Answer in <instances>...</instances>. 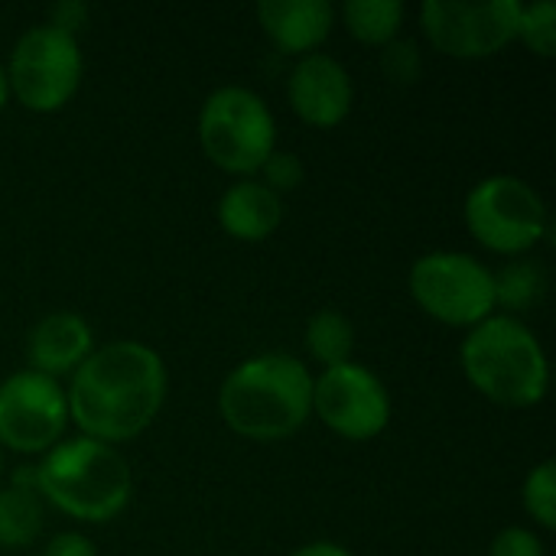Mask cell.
Here are the masks:
<instances>
[{
	"instance_id": "1",
	"label": "cell",
	"mask_w": 556,
	"mask_h": 556,
	"mask_svg": "<svg viewBox=\"0 0 556 556\" xmlns=\"http://www.w3.org/2000/svg\"><path fill=\"white\" fill-rule=\"evenodd\" d=\"M163 358L134 339L94 349L68 381V420L98 443H127L140 437L166 404Z\"/></svg>"
},
{
	"instance_id": "2",
	"label": "cell",
	"mask_w": 556,
	"mask_h": 556,
	"mask_svg": "<svg viewBox=\"0 0 556 556\" xmlns=\"http://www.w3.org/2000/svg\"><path fill=\"white\" fill-rule=\"evenodd\" d=\"M218 414L231 433L251 443H280L313 417V375L287 352L251 355L228 371Z\"/></svg>"
},
{
	"instance_id": "3",
	"label": "cell",
	"mask_w": 556,
	"mask_h": 556,
	"mask_svg": "<svg viewBox=\"0 0 556 556\" xmlns=\"http://www.w3.org/2000/svg\"><path fill=\"white\" fill-rule=\"evenodd\" d=\"M33 485L42 502L88 525L114 521L134 492L127 459L114 446L88 437L59 440L33 469Z\"/></svg>"
},
{
	"instance_id": "4",
	"label": "cell",
	"mask_w": 556,
	"mask_h": 556,
	"mask_svg": "<svg viewBox=\"0 0 556 556\" xmlns=\"http://www.w3.org/2000/svg\"><path fill=\"white\" fill-rule=\"evenodd\" d=\"M459 362L466 381L492 404L538 407L551 388V365L541 339L518 316L495 313L463 339Z\"/></svg>"
},
{
	"instance_id": "5",
	"label": "cell",
	"mask_w": 556,
	"mask_h": 556,
	"mask_svg": "<svg viewBox=\"0 0 556 556\" xmlns=\"http://www.w3.org/2000/svg\"><path fill=\"white\" fill-rule=\"evenodd\" d=\"M199 143L212 166L248 179L277 150L274 111L257 91L244 85H222L202 101Z\"/></svg>"
},
{
	"instance_id": "6",
	"label": "cell",
	"mask_w": 556,
	"mask_h": 556,
	"mask_svg": "<svg viewBox=\"0 0 556 556\" xmlns=\"http://www.w3.org/2000/svg\"><path fill=\"white\" fill-rule=\"evenodd\" d=\"M463 218L469 235L502 257H525L551 231L547 202L528 179L511 173L479 179L466 195Z\"/></svg>"
},
{
	"instance_id": "7",
	"label": "cell",
	"mask_w": 556,
	"mask_h": 556,
	"mask_svg": "<svg viewBox=\"0 0 556 556\" xmlns=\"http://www.w3.org/2000/svg\"><path fill=\"white\" fill-rule=\"evenodd\" d=\"M3 68H7L10 94L26 111L52 114L75 98L81 85L85 59H81L78 36L62 33L52 23H36L26 33H20L10 62Z\"/></svg>"
},
{
	"instance_id": "8",
	"label": "cell",
	"mask_w": 556,
	"mask_h": 556,
	"mask_svg": "<svg viewBox=\"0 0 556 556\" xmlns=\"http://www.w3.org/2000/svg\"><path fill=\"white\" fill-rule=\"evenodd\" d=\"M410 296L437 323L476 329L495 316V277L466 251H430L410 267Z\"/></svg>"
},
{
	"instance_id": "9",
	"label": "cell",
	"mask_w": 556,
	"mask_h": 556,
	"mask_svg": "<svg viewBox=\"0 0 556 556\" xmlns=\"http://www.w3.org/2000/svg\"><path fill=\"white\" fill-rule=\"evenodd\" d=\"M521 0H424L420 29L450 59H492L518 36Z\"/></svg>"
},
{
	"instance_id": "10",
	"label": "cell",
	"mask_w": 556,
	"mask_h": 556,
	"mask_svg": "<svg viewBox=\"0 0 556 556\" xmlns=\"http://www.w3.org/2000/svg\"><path fill=\"white\" fill-rule=\"evenodd\" d=\"M68 427V401L59 381L39 371H13L0 381V450L46 456Z\"/></svg>"
},
{
	"instance_id": "11",
	"label": "cell",
	"mask_w": 556,
	"mask_h": 556,
	"mask_svg": "<svg viewBox=\"0 0 556 556\" xmlns=\"http://www.w3.org/2000/svg\"><path fill=\"white\" fill-rule=\"evenodd\" d=\"M313 414L342 440L368 443L391 424V394L384 381L358 362L323 368L313 378Z\"/></svg>"
},
{
	"instance_id": "12",
	"label": "cell",
	"mask_w": 556,
	"mask_h": 556,
	"mask_svg": "<svg viewBox=\"0 0 556 556\" xmlns=\"http://www.w3.org/2000/svg\"><path fill=\"white\" fill-rule=\"evenodd\" d=\"M287 104L303 124L332 130L352 114L355 81L336 55L309 52L287 75Z\"/></svg>"
},
{
	"instance_id": "13",
	"label": "cell",
	"mask_w": 556,
	"mask_h": 556,
	"mask_svg": "<svg viewBox=\"0 0 556 556\" xmlns=\"http://www.w3.org/2000/svg\"><path fill=\"white\" fill-rule=\"evenodd\" d=\"M94 352V332L85 316L72 309L46 313L26 336V365L52 381L75 375L78 365Z\"/></svg>"
},
{
	"instance_id": "14",
	"label": "cell",
	"mask_w": 556,
	"mask_h": 556,
	"mask_svg": "<svg viewBox=\"0 0 556 556\" xmlns=\"http://www.w3.org/2000/svg\"><path fill=\"white\" fill-rule=\"evenodd\" d=\"M257 23L264 36L287 55L319 52L336 26V7L329 0H261Z\"/></svg>"
},
{
	"instance_id": "15",
	"label": "cell",
	"mask_w": 556,
	"mask_h": 556,
	"mask_svg": "<svg viewBox=\"0 0 556 556\" xmlns=\"http://www.w3.org/2000/svg\"><path fill=\"white\" fill-rule=\"evenodd\" d=\"M280 222H283V199L254 176L231 182L218 199V225L235 241L261 244L280 228Z\"/></svg>"
},
{
	"instance_id": "16",
	"label": "cell",
	"mask_w": 556,
	"mask_h": 556,
	"mask_svg": "<svg viewBox=\"0 0 556 556\" xmlns=\"http://www.w3.org/2000/svg\"><path fill=\"white\" fill-rule=\"evenodd\" d=\"M42 498L23 476H16L7 489H0V547L3 551H23L29 547L42 531Z\"/></svg>"
},
{
	"instance_id": "17",
	"label": "cell",
	"mask_w": 556,
	"mask_h": 556,
	"mask_svg": "<svg viewBox=\"0 0 556 556\" xmlns=\"http://www.w3.org/2000/svg\"><path fill=\"white\" fill-rule=\"evenodd\" d=\"M495 277V309H508L505 316L528 313L547 296V270L534 257H515L502 270H492Z\"/></svg>"
},
{
	"instance_id": "18",
	"label": "cell",
	"mask_w": 556,
	"mask_h": 556,
	"mask_svg": "<svg viewBox=\"0 0 556 556\" xmlns=\"http://www.w3.org/2000/svg\"><path fill=\"white\" fill-rule=\"evenodd\" d=\"M345 29L365 46H388L401 36L404 3L401 0H349L342 3Z\"/></svg>"
},
{
	"instance_id": "19",
	"label": "cell",
	"mask_w": 556,
	"mask_h": 556,
	"mask_svg": "<svg viewBox=\"0 0 556 556\" xmlns=\"http://www.w3.org/2000/svg\"><path fill=\"white\" fill-rule=\"evenodd\" d=\"M303 342H306L313 362H319L323 368H336V365L352 362L355 326L339 309H319V313L309 316Z\"/></svg>"
},
{
	"instance_id": "20",
	"label": "cell",
	"mask_w": 556,
	"mask_h": 556,
	"mask_svg": "<svg viewBox=\"0 0 556 556\" xmlns=\"http://www.w3.org/2000/svg\"><path fill=\"white\" fill-rule=\"evenodd\" d=\"M521 505L531 515V521H538L544 531L556 528V463L544 459L538 463L521 489Z\"/></svg>"
},
{
	"instance_id": "21",
	"label": "cell",
	"mask_w": 556,
	"mask_h": 556,
	"mask_svg": "<svg viewBox=\"0 0 556 556\" xmlns=\"http://www.w3.org/2000/svg\"><path fill=\"white\" fill-rule=\"evenodd\" d=\"M534 55L554 59L556 55V3L554 0H534L521 3L518 16V36Z\"/></svg>"
},
{
	"instance_id": "22",
	"label": "cell",
	"mask_w": 556,
	"mask_h": 556,
	"mask_svg": "<svg viewBox=\"0 0 556 556\" xmlns=\"http://www.w3.org/2000/svg\"><path fill=\"white\" fill-rule=\"evenodd\" d=\"M378 62L391 85H417L424 75V49L407 36H397L388 46H381Z\"/></svg>"
},
{
	"instance_id": "23",
	"label": "cell",
	"mask_w": 556,
	"mask_h": 556,
	"mask_svg": "<svg viewBox=\"0 0 556 556\" xmlns=\"http://www.w3.org/2000/svg\"><path fill=\"white\" fill-rule=\"evenodd\" d=\"M257 173H261V182H264L270 192H277V195L300 189L303 179H306L303 160H300L296 153H290V150H274V153L264 160V166H261Z\"/></svg>"
},
{
	"instance_id": "24",
	"label": "cell",
	"mask_w": 556,
	"mask_h": 556,
	"mask_svg": "<svg viewBox=\"0 0 556 556\" xmlns=\"http://www.w3.org/2000/svg\"><path fill=\"white\" fill-rule=\"evenodd\" d=\"M489 556H547V551H544V541L531 528L515 525L495 534Z\"/></svg>"
},
{
	"instance_id": "25",
	"label": "cell",
	"mask_w": 556,
	"mask_h": 556,
	"mask_svg": "<svg viewBox=\"0 0 556 556\" xmlns=\"http://www.w3.org/2000/svg\"><path fill=\"white\" fill-rule=\"evenodd\" d=\"M42 556H98V551H94V544H91L85 534L65 531V534H55V538L46 544Z\"/></svg>"
},
{
	"instance_id": "26",
	"label": "cell",
	"mask_w": 556,
	"mask_h": 556,
	"mask_svg": "<svg viewBox=\"0 0 556 556\" xmlns=\"http://www.w3.org/2000/svg\"><path fill=\"white\" fill-rule=\"evenodd\" d=\"M85 16H88L85 3H75V0H62V3H55V7L49 10V20H46V23L59 26L62 33H72V36H78V29H81Z\"/></svg>"
},
{
	"instance_id": "27",
	"label": "cell",
	"mask_w": 556,
	"mask_h": 556,
	"mask_svg": "<svg viewBox=\"0 0 556 556\" xmlns=\"http://www.w3.org/2000/svg\"><path fill=\"white\" fill-rule=\"evenodd\" d=\"M287 556H352L349 554V547H342V544H336V541H313V544H303V547H296L293 554Z\"/></svg>"
},
{
	"instance_id": "28",
	"label": "cell",
	"mask_w": 556,
	"mask_h": 556,
	"mask_svg": "<svg viewBox=\"0 0 556 556\" xmlns=\"http://www.w3.org/2000/svg\"><path fill=\"white\" fill-rule=\"evenodd\" d=\"M7 101H10V81H7V68L0 62V111L7 108Z\"/></svg>"
},
{
	"instance_id": "29",
	"label": "cell",
	"mask_w": 556,
	"mask_h": 556,
	"mask_svg": "<svg viewBox=\"0 0 556 556\" xmlns=\"http://www.w3.org/2000/svg\"><path fill=\"white\" fill-rule=\"evenodd\" d=\"M0 472H3V450H0Z\"/></svg>"
}]
</instances>
